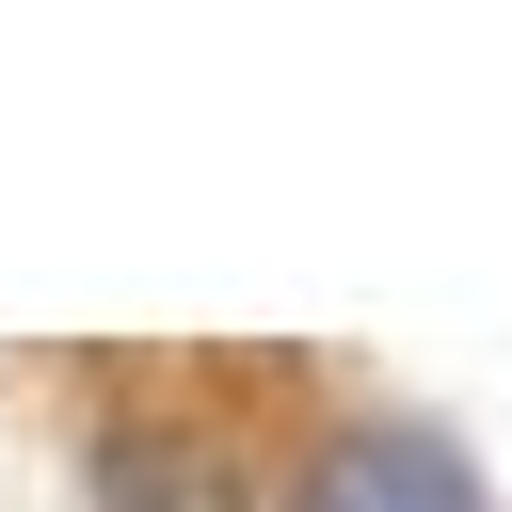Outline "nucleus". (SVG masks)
I'll return each instance as SVG.
<instances>
[{
  "instance_id": "1",
  "label": "nucleus",
  "mask_w": 512,
  "mask_h": 512,
  "mask_svg": "<svg viewBox=\"0 0 512 512\" xmlns=\"http://www.w3.org/2000/svg\"><path fill=\"white\" fill-rule=\"evenodd\" d=\"M288 512H496V496H480V464H464L448 432H416V416H352V432L304 448Z\"/></svg>"
}]
</instances>
